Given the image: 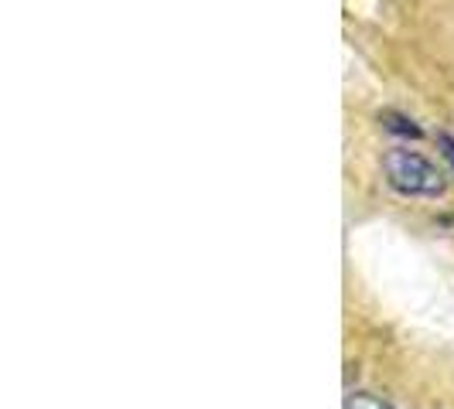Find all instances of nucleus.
Instances as JSON below:
<instances>
[{
    "label": "nucleus",
    "mask_w": 454,
    "mask_h": 409,
    "mask_svg": "<svg viewBox=\"0 0 454 409\" xmlns=\"http://www.w3.org/2000/svg\"><path fill=\"white\" fill-rule=\"evenodd\" d=\"M383 167H387L389 184L410 198H437L448 188L437 164L431 158H424L420 150H410V147H393L383 158Z\"/></svg>",
    "instance_id": "1"
},
{
    "label": "nucleus",
    "mask_w": 454,
    "mask_h": 409,
    "mask_svg": "<svg viewBox=\"0 0 454 409\" xmlns=\"http://www.w3.org/2000/svg\"><path fill=\"white\" fill-rule=\"evenodd\" d=\"M345 409H389L387 403H380V399H372V396H352Z\"/></svg>",
    "instance_id": "2"
},
{
    "label": "nucleus",
    "mask_w": 454,
    "mask_h": 409,
    "mask_svg": "<svg viewBox=\"0 0 454 409\" xmlns=\"http://www.w3.org/2000/svg\"><path fill=\"white\" fill-rule=\"evenodd\" d=\"M437 143H441V150H444V158H448V160H451V164H454V136L441 134V136H437Z\"/></svg>",
    "instance_id": "3"
}]
</instances>
